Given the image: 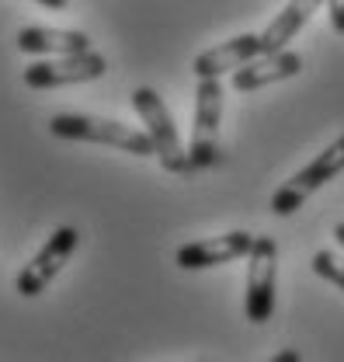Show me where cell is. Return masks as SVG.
<instances>
[{
  "mask_svg": "<svg viewBox=\"0 0 344 362\" xmlns=\"http://www.w3.org/2000/svg\"><path fill=\"white\" fill-rule=\"evenodd\" d=\"M302 74V56L292 49H282V52H261L258 59H251L247 66H240L233 74V90L240 94H251V90L271 88V84H282V81H292Z\"/></svg>",
  "mask_w": 344,
  "mask_h": 362,
  "instance_id": "obj_9",
  "label": "cell"
},
{
  "mask_svg": "<svg viewBox=\"0 0 344 362\" xmlns=\"http://www.w3.org/2000/svg\"><path fill=\"white\" fill-rule=\"evenodd\" d=\"M108 74V59L94 49L73 52V56H56L42 63H28V70L21 74L25 88L32 90H56V88H73V84H90L101 81Z\"/></svg>",
  "mask_w": 344,
  "mask_h": 362,
  "instance_id": "obj_7",
  "label": "cell"
},
{
  "mask_svg": "<svg viewBox=\"0 0 344 362\" xmlns=\"http://www.w3.org/2000/svg\"><path fill=\"white\" fill-rule=\"evenodd\" d=\"M77 244H81V230L77 226H56L45 237L42 247L28 258V265L18 272V279H14L18 296H25V300L42 296L45 289H49V282L63 272V265L70 262V255L77 251Z\"/></svg>",
  "mask_w": 344,
  "mask_h": 362,
  "instance_id": "obj_6",
  "label": "cell"
},
{
  "mask_svg": "<svg viewBox=\"0 0 344 362\" xmlns=\"http://www.w3.org/2000/svg\"><path fill=\"white\" fill-rule=\"evenodd\" d=\"M324 4H327V0H289V4L282 7V14L261 32V49H264V52H282V49L309 25V18H313Z\"/></svg>",
  "mask_w": 344,
  "mask_h": 362,
  "instance_id": "obj_12",
  "label": "cell"
},
{
  "mask_svg": "<svg viewBox=\"0 0 344 362\" xmlns=\"http://www.w3.org/2000/svg\"><path fill=\"white\" fill-rule=\"evenodd\" d=\"M275 289H278V244L275 237H254L247 255V293L244 314L251 324H268L275 314Z\"/></svg>",
  "mask_w": 344,
  "mask_h": 362,
  "instance_id": "obj_5",
  "label": "cell"
},
{
  "mask_svg": "<svg viewBox=\"0 0 344 362\" xmlns=\"http://www.w3.org/2000/svg\"><path fill=\"white\" fill-rule=\"evenodd\" d=\"M268 362H302V356H299V349H282V352H275Z\"/></svg>",
  "mask_w": 344,
  "mask_h": 362,
  "instance_id": "obj_15",
  "label": "cell"
},
{
  "mask_svg": "<svg viewBox=\"0 0 344 362\" xmlns=\"http://www.w3.org/2000/svg\"><path fill=\"white\" fill-rule=\"evenodd\" d=\"M35 4H39V7H45V11H63L70 0H35Z\"/></svg>",
  "mask_w": 344,
  "mask_h": 362,
  "instance_id": "obj_16",
  "label": "cell"
},
{
  "mask_svg": "<svg viewBox=\"0 0 344 362\" xmlns=\"http://www.w3.org/2000/svg\"><path fill=\"white\" fill-rule=\"evenodd\" d=\"M18 49L25 56H73L87 52L90 39L73 28H45V25H25L18 32Z\"/></svg>",
  "mask_w": 344,
  "mask_h": 362,
  "instance_id": "obj_11",
  "label": "cell"
},
{
  "mask_svg": "<svg viewBox=\"0 0 344 362\" xmlns=\"http://www.w3.org/2000/svg\"><path fill=\"white\" fill-rule=\"evenodd\" d=\"M334 240H338V244H341V247H344V223H338V226H334Z\"/></svg>",
  "mask_w": 344,
  "mask_h": 362,
  "instance_id": "obj_17",
  "label": "cell"
},
{
  "mask_svg": "<svg viewBox=\"0 0 344 362\" xmlns=\"http://www.w3.org/2000/svg\"><path fill=\"white\" fill-rule=\"evenodd\" d=\"M341 171H344V136H338L327 150H320L302 171H296L292 178L271 195V213H275V216H292V213H299L302 202H306L313 192H320L327 181H334Z\"/></svg>",
  "mask_w": 344,
  "mask_h": 362,
  "instance_id": "obj_4",
  "label": "cell"
},
{
  "mask_svg": "<svg viewBox=\"0 0 344 362\" xmlns=\"http://www.w3.org/2000/svg\"><path fill=\"white\" fill-rule=\"evenodd\" d=\"M309 265H313V275H320L324 282L338 286L344 293V258H338L334 251H316Z\"/></svg>",
  "mask_w": 344,
  "mask_h": 362,
  "instance_id": "obj_13",
  "label": "cell"
},
{
  "mask_svg": "<svg viewBox=\"0 0 344 362\" xmlns=\"http://www.w3.org/2000/svg\"><path fill=\"white\" fill-rule=\"evenodd\" d=\"M327 14H331L334 32H341L344 35V0H327Z\"/></svg>",
  "mask_w": 344,
  "mask_h": 362,
  "instance_id": "obj_14",
  "label": "cell"
},
{
  "mask_svg": "<svg viewBox=\"0 0 344 362\" xmlns=\"http://www.w3.org/2000/svg\"><path fill=\"white\" fill-rule=\"evenodd\" d=\"M49 133L56 139H70V143H101L112 150H122L132 157H157V146L146 129H136L115 119H101V115H81V112H63L49 119Z\"/></svg>",
  "mask_w": 344,
  "mask_h": 362,
  "instance_id": "obj_1",
  "label": "cell"
},
{
  "mask_svg": "<svg viewBox=\"0 0 344 362\" xmlns=\"http://www.w3.org/2000/svg\"><path fill=\"white\" fill-rule=\"evenodd\" d=\"M261 52V35L254 32H244V35H237V39H230V42L215 45V49H206L202 56H195V63H191V74L198 77V81H219L223 74H237L240 66H247L251 59H258Z\"/></svg>",
  "mask_w": 344,
  "mask_h": 362,
  "instance_id": "obj_10",
  "label": "cell"
},
{
  "mask_svg": "<svg viewBox=\"0 0 344 362\" xmlns=\"http://www.w3.org/2000/svg\"><path fill=\"white\" fill-rule=\"evenodd\" d=\"M132 108L143 119V129L150 133L153 146H157V160L164 171L171 175H191V157L188 146L181 143V133L174 126V115L167 112L164 98L153 88H136L132 90Z\"/></svg>",
  "mask_w": 344,
  "mask_h": 362,
  "instance_id": "obj_2",
  "label": "cell"
},
{
  "mask_svg": "<svg viewBox=\"0 0 344 362\" xmlns=\"http://www.w3.org/2000/svg\"><path fill=\"white\" fill-rule=\"evenodd\" d=\"M254 247V233L247 230H230L219 237H206V240H188L174 251V265L184 272H202V269H219L230 262L247 258Z\"/></svg>",
  "mask_w": 344,
  "mask_h": 362,
  "instance_id": "obj_8",
  "label": "cell"
},
{
  "mask_svg": "<svg viewBox=\"0 0 344 362\" xmlns=\"http://www.w3.org/2000/svg\"><path fill=\"white\" fill-rule=\"evenodd\" d=\"M219 126H223V81H198L195 112H191V143H188L191 171H209L223 160Z\"/></svg>",
  "mask_w": 344,
  "mask_h": 362,
  "instance_id": "obj_3",
  "label": "cell"
}]
</instances>
